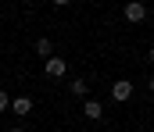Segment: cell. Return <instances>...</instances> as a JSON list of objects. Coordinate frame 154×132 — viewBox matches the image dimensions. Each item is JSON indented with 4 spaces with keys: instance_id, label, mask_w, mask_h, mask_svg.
<instances>
[{
    "instance_id": "1",
    "label": "cell",
    "mask_w": 154,
    "mask_h": 132,
    "mask_svg": "<svg viewBox=\"0 0 154 132\" xmlns=\"http://www.w3.org/2000/svg\"><path fill=\"white\" fill-rule=\"evenodd\" d=\"M43 72H47L50 79H65V72H68V61H65V57H47V61H43Z\"/></svg>"
},
{
    "instance_id": "2",
    "label": "cell",
    "mask_w": 154,
    "mask_h": 132,
    "mask_svg": "<svg viewBox=\"0 0 154 132\" xmlns=\"http://www.w3.org/2000/svg\"><path fill=\"white\" fill-rule=\"evenodd\" d=\"M129 96H133V82H129V79H118L115 86H111V100H115V104H125Z\"/></svg>"
},
{
    "instance_id": "3",
    "label": "cell",
    "mask_w": 154,
    "mask_h": 132,
    "mask_svg": "<svg viewBox=\"0 0 154 132\" xmlns=\"http://www.w3.org/2000/svg\"><path fill=\"white\" fill-rule=\"evenodd\" d=\"M122 14H125V22H133V25H136V22H143V18H147V7H143L140 0H133V4H125V11H122Z\"/></svg>"
},
{
    "instance_id": "4",
    "label": "cell",
    "mask_w": 154,
    "mask_h": 132,
    "mask_svg": "<svg viewBox=\"0 0 154 132\" xmlns=\"http://www.w3.org/2000/svg\"><path fill=\"white\" fill-rule=\"evenodd\" d=\"M82 114H86V122H100V118H104V107H100V100H86Z\"/></svg>"
},
{
    "instance_id": "5",
    "label": "cell",
    "mask_w": 154,
    "mask_h": 132,
    "mask_svg": "<svg viewBox=\"0 0 154 132\" xmlns=\"http://www.w3.org/2000/svg\"><path fill=\"white\" fill-rule=\"evenodd\" d=\"M11 111H14V114H29V111H32V100H29V96H18V100H11Z\"/></svg>"
},
{
    "instance_id": "6",
    "label": "cell",
    "mask_w": 154,
    "mask_h": 132,
    "mask_svg": "<svg viewBox=\"0 0 154 132\" xmlns=\"http://www.w3.org/2000/svg\"><path fill=\"white\" fill-rule=\"evenodd\" d=\"M36 54L43 57V61H47V57H54V43H50L47 36H43V40H36Z\"/></svg>"
},
{
    "instance_id": "7",
    "label": "cell",
    "mask_w": 154,
    "mask_h": 132,
    "mask_svg": "<svg viewBox=\"0 0 154 132\" xmlns=\"http://www.w3.org/2000/svg\"><path fill=\"white\" fill-rule=\"evenodd\" d=\"M72 96H82V100H86V93H90V86H86V79H72Z\"/></svg>"
},
{
    "instance_id": "8",
    "label": "cell",
    "mask_w": 154,
    "mask_h": 132,
    "mask_svg": "<svg viewBox=\"0 0 154 132\" xmlns=\"http://www.w3.org/2000/svg\"><path fill=\"white\" fill-rule=\"evenodd\" d=\"M7 107H11V96H7V93H4V89H0V114H4V111H7Z\"/></svg>"
},
{
    "instance_id": "9",
    "label": "cell",
    "mask_w": 154,
    "mask_h": 132,
    "mask_svg": "<svg viewBox=\"0 0 154 132\" xmlns=\"http://www.w3.org/2000/svg\"><path fill=\"white\" fill-rule=\"evenodd\" d=\"M147 61H151V64H154V46H151V54H147Z\"/></svg>"
},
{
    "instance_id": "10",
    "label": "cell",
    "mask_w": 154,
    "mask_h": 132,
    "mask_svg": "<svg viewBox=\"0 0 154 132\" xmlns=\"http://www.w3.org/2000/svg\"><path fill=\"white\" fill-rule=\"evenodd\" d=\"M147 89H151V93H154V75H151V82H147Z\"/></svg>"
},
{
    "instance_id": "11",
    "label": "cell",
    "mask_w": 154,
    "mask_h": 132,
    "mask_svg": "<svg viewBox=\"0 0 154 132\" xmlns=\"http://www.w3.org/2000/svg\"><path fill=\"white\" fill-rule=\"evenodd\" d=\"M11 132H25V129H11Z\"/></svg>"
}]
</instances>
